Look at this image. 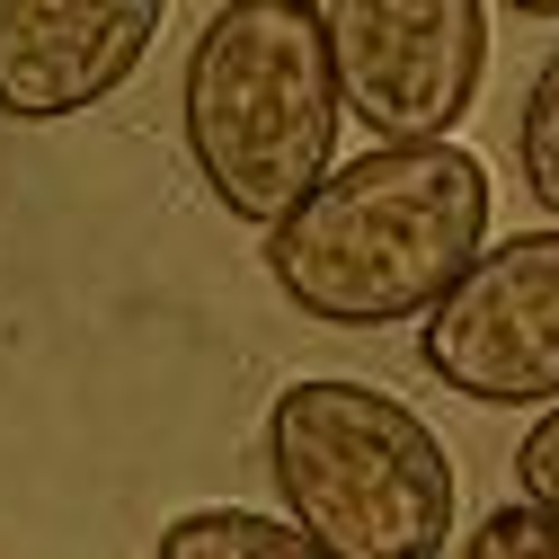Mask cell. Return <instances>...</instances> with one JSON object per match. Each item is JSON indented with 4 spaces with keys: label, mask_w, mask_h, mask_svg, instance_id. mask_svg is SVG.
<instances>
[{
    "label": "cell",
    "mask_w": 559,
    "mask_h": 559,
    "mask_svg": "<svg viewBox=\"0 0 559 559\" xmlns=\"http://www.w3.org/2000/svg\"><path fill=\"white\" fill-rule=\"evenodd\" d=\"M329 45L373 143H436L488 81V0H329Z\"/></svg>",
    "instance_id": "4"
},
{
    "label": "cell",
    "mask_w": 559,
    "mask_h": 559,
    "mask_svg": "<svg viewBox=\"0 0 559 559\" xmlns=\"http://www.w3.org/2000/svg\"><path fill=\"white\" fill-rule=\"evenodd\" d=\"M160 559H320V542L294 515H258V507H195L169 515V533L152 542Z\"/></svg>",
    "instance_id": "7"
},
{
    "label": "cell",
    "mask_w": 559,
    "mask_h": 559,
    "mask_svg": "<svg viewBox=\"0 0 559 559\" xmlns=\"http://www.w3.org/2000/svg\"><path fill=\"white\" fill-rule=\"evenodd\" d=\"M515 479L533 488V498H550V507H559V400L533 417V436L515 444Z\"/></svg>",
    "instance_id": "10"
},
{
    "label": "cell",
    "mask_w": 559,
    "mask_h": 559,
    "mask_svg": "<svg viewBox=\"0 0 559 559\" xmlns=\"http://www.w3.org/2000/svg\"><path fill=\"white\" fill-rule=\"evenodd\" d=\"M488 249V169L462 143H382L329 169L266 231V275L302 320L391 329L427 320Z\"/></svg>",
    "instance_id": "1"
},
{
    "label": "cell",
    "mask_w": 559,
    "mask_h": 559,
    "mask_svg": "<svg viewBox=\"0 0 559 559\" xmlns=\"http://www.w3.org/2000/svg\"><path fill=\"white\" fill-rule=\"evenodd\" d=\"M337 45L320 0H223L187 53L178 133L231 223L275 231L337 169Z\"/></svg>",
    "instance_id": "2"
},
{
    "label": "cell",
    "mask_w": 559,
    "mask_h": 559,
    "mask_svg": "<svg viewBox=\"0 0 559 559\" xmlns=\"http://www.w3.org/2000/svg\"><path fill=\"white\" fill-rule=\"evenodd\" d=\"M169 19V0H0V116L62 124L107 107Z\"/></svg>",
    "instance_id": "6"
},
{
    "label": "cell",
    "mask_w": 559,
    "mask_h": 559,
    "mask_svg": "<svg viewBox=\"0 0 559 559\" xmlns=\"http://www.w3.org/2000/svg\"><path fill=\"white\" fill-rule=\"evenodd\" d=\"M462 550L471 559H559V507L524 488V507L479 515V533H462Z\"/></svg>",
    "instance_id": "9"
},
{
    "label": "cell",
    "mask_w": 559,
    "mask_h": 559,
    "mask_svg": "<svg viewBox=\"0 0 559 559\" xmlns=\"http://www.w3.org/2000/svg\"><path fill=\"white\" fill-rule=\"evenodd\" d=\"M507 10H524V19H559V0H507Z\"/></svg>",
    "instance_id": "11"
},
{
    "label": "cell",
    "mask_w": 559,
    "mask_h": 559,
    "mask_svg": "<svg viewBox=\"0 0 559 559\" xmlns=\"http://www.w3.org/2000/svg\"><path fill=\"white\" fill-rule=\"evenodd\" d=\"M515 152H524V187H533V204H550V214H559V45H550V62L533 72V90H524Z\"/></svg>",
    "instance_id": "8"
},
{
    "label": "cell",
    "mask_w": 559,
    "mask_h": 559,
    "mask_svg": "<svg viewBox=\"0 0 559 559\" xmlns=\"http://www.w3.org/2000/svg\"><path fill=\"white\" fill-rule=\"evenodd\" d=\"M266 471L285 515L329 559H436L453 550V462L408 400L311 373L266 408Z\"/></svg>",
    "instance_id": "3"
},
{
    "label": "cell",
    "mask_w": 559,
    "mask_h": 559,
    "mask_svg": "<svg viewBox=\"0 0 559 559\" xmlns=\"http://www.w3.org/2000/svg\"><path fill=\"white\" fill-rule=\"evenodd\" d=\"M427 373L479 408L559 400V231H515L462 266V285L427 311Z\"/></svg>",
    "instance_id": "5"
}]
</instances>
